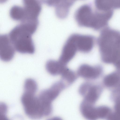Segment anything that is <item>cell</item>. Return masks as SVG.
<instances>
[{
    "label": "cell",
    "instance_id": "6da1fadb",
    "mask_svg": "<svg viewBox=\"0 0 120 120\" xmlns=\"http://www.w3.org/2000/svg\"><path fill=\"white\" fill-rule=\"evenodd\" d=\"M37 27L27 22H21L10 31L8 35L16 51L22 54L34 53L35 51L32 35Z\"/></svg>",
    "mask_w": 120,
    "mask_h": 120
},
{
    "label": "cell",
    "instance_id": "7a4b0ae2",
    "mask_svg": "<svg viewBox=\"0 0 120 120\" xmlns=\"http://www.w3.org/2000/svg\"><path fill=\"white\" fill-rule=\"evenodd\" d=\"M35 93L24 92L21 98L25 112L29 117L39 119L51 114L48 107Z\"/></svg>",
    "mask_w": 120,
    "mask_h": 120
},
{
    "label": "cell",
    "instance_id": "3957f363",
    "mask_svg": "<svg viewBox=\"0 0 120 120\" xmlns=\"http://www.w3.org/2000/svg\"><path fill=\"white\" fill-rule=\"evenodd\" d=\"M22 3L25 16L21 22L38 20V17L42 9L39 0H22Z\"/></svg>",
    "mask_w": 120,
    "mask_h": 120
},
{
    "label": "cell",
    "instance_id": "277c9868",
    "mask_svg": "<svg viewBox=\"0 0 120 120\" xmlns=\"http://www.w3.org/2000/svg\"><path fill=\"white\" fill-rule=\"evenodd\" d=\"M94 15V12L90 6L85 4L82 6L77 10L75 17L80 26L91 28Z\"/></svg>",
    "mask_w": 120,
    "mask_h": 120
},
{
    "label": "cell",
    "instance_id": "5b68a950",
    "mask_svg": "<svg viewBox=\"0 0 120 120\" xmlns=\"http://www.w3.org/2000/svg\"><path fill=\"white\" fill-rule=\"evenodd\" d=\"M78 51L72 34L68 37L64 44L58 60L63 64L67 65L74 57Z\"/></svg>",
    "mask_w": 120,
    "mask_h": 120
},
{
    "label": "cell",
    "instance_id": "8992f818",
    "mask_svg": "<svg viewBox=\"0 0 120 120\" xmlns=\"http://www.w3.org/2000/svg\"><path fill=\"white\" fill-rule=\"evenodd\" d=\"M99 88L90 82L82 83L79 88L80 95L83 98V100L94 104L98 100L99 95Z\"/></svg>",
    "mask_w": 120,
    "mask_h": 120
},
{
    "label": "cell",
    "instance_id": "52a82bcc",
    "mask_svg": "<svg viewBox=\"0 0 120 120\" xmlns=\"http://www.w3.org/2000/svg\"><path fill=\"white\" fill-rule=\"evenodd\" d=\"M16 51L8 34L0 36V56L1 60L8 62L13 57Z\"/></svg>",
    "mask_w": 120,
    "mask_h": 120
},
{
    "label": "cell",
    "instance_id": "ba28073f",
    "mask_svg": "<svg viewBox=\"0 0 120 120\" xmlns=\"http://www.w3.org/2000/svg\"><path fill=\"white\" fill-rule=\"evenodd\" d=\"M78 51L84 53L90 52L95 45V40L93 36L73 34Z\"/></svg>",
    "mask_w": 120,
    "mask_h": 120
},
{
    "label": "cell",
    "instance_id": "9c48e42d",
    "mask_svg": "<svg viewBox=\"0 0 120 120\" xmlns=\"http://www.w3.org/2000/svg\"><path fill=\"white\" fill-rule=\"evenodd\" d=\"M102 68L100 65L91 66L84 64L80 65L77 71L78 75L87 80L96 79L100 75Z\"/></svg>",
    "mask_w": 120,
    "mask_h": 120
},
{
    "label": "cell",
    "instance_id": "30bf717a",
    "mask_svg": "<svg viewBox=\"0 0 120 120\" xmlns=\"http://www.w3.org/2000/svg\"><path fill=\"white\" fill-rule=\"evenodd\" d=\"M93 104L84 100L80 104V109L82 115L86 119L89 120H95L98 118L97 108Z\"/></svg>",
    "mask_w": 120,
    "mask_h": 120
},
{
    "label": "cell",
    "instance_id": "8fae6325",
    "mask_svg": "<svg viewBox=\"0 0 120 120\" xmlns=\"http://www.w3.org/2000/svg\"><path fill=\"white\" fill-rule=\"evenodd\" d=\"M67 67L58 60H50L46 63L45 68L47 72L53 76L61 75L65 68Z\"/></svg>",
    "mask_w": 120,
    "mask_h": 120
},
{
    "label": "cell",
    "instance_id": "7c38bea8",
    "mask_svg": "<svg viewBox=\"0 0 120 120\" xmlns=\"http://www.w3.org/2000/svg\"><path fill=\"white\" fill-rule=\"evenodd\" d=\"M62 81L67 87L74 83L77 79L78 75L73 70L67 67L65 68L61 74Z\"/></svg>",
    "mask_w": 120,
    "mask_h": 120
},
{
    "label": "cell",
    "instance_id": "4fadbf2b",
    "mask_svg": "<svg viewBox=\"0 0 120 120\" xmlns=\"http://www.w3.org/2000/svg\"><path fill=\"white\" fill-rule=\"evenodd\" d=\"M9 15L13 20L21 22L23 20L25 16L23 7L17 5L13 6L10 10Z\"/></svg>",
    "mask_w": 120,
    "mask_h": 120
},
{
    "label": "cell",
    "instance_id": "5bb4252c",
    "mask_svg": "<svg viewBox=\"0 0 120 120\" xmlns=\"http://www.w3.org/2000/svg\"><path fill=\"white\" fill-rule=\"evenodd\" d=\"M95 6L98 11H107L113 10V0H95Z\"/></svg>",
    "mask_w": 120,
    "mask_h": 120
},
{
    "label": "cell",
    "instance_id": "9a60e30c",
    "mask_svg": "<svg viewBox=\"0 0 120 120\" xmlns=\"http://www.w3.org/2000/svg\"><path fill=\"white\" fill-rule=\"evenodd\" d=\"M119 76L116 73H112L106 76L104 80V82L106 86H111L117 84L120 80Z\"/></svg>",
    "mask_w": 120,
    "mask_h": 120
},
{
    "label": "cell",
    "instance_id": "2e32d148",
    "mask_svg": "<svg viewBox=\"0 0 120 120\" xmlns=\"http://www.w3.org/2000/svg\"><path fill=\"white\" fill-rule=\"evenodd\" d=\"M97 109L98 118H103L109 115L110 110L108 108L100 106L97 108Z\"/></svg>",
    "mask_w": 120,
    "mask_h": 120
},
{
    "label": "cell",
    "instance_id": "e0dca14e",
    "mask_svg": "<svg viewBox=\"0 0 120 120\" xmlns=\"http://www.w3.org/2000/svg\"><path fill=\"white\" fill-rule=\"evenodd\" d=\"M7 107L4 103H0V120L6 119V115L7 111Z\"/></svg>",
    "mask_w": 120,
    "mask_h": 120
},
{
    "label": "cell",
    "instance_id": "ac0fdd59",
    "mask_svg": "<svg viewBox=\"0 0 120 120\" xmlns=\"http://www.w3.org/2000/svg\"><path fill=\"white\" fill-rule=\"evenodd\" d=\"M43 3L50 6H55L61 0H40Z\"/></svg>",
    "mask_w": 120,
    "mask_h": 120
},
{
    "label": "cell",
    "instance_id": "d6986e66",
    "mask_svg": "<svg viewBox=\"0 0 120 120\" xmlns=\"http://www.w3.org/2000/svg\"><path fill=\"white\" fill-rule=\"evenodd\" d=\"M108 118L110 120H120V112L116 111L113 113L110 114Z\"/></svg>",
    "mask_w": 120,
    "mask_h": 120
},
{
    "label": "cell",
    "instance_id": "ffe728a7",
    "mask_svg": "<svg viewBox=\"0 0 120 120\" xmlns=\"http://www.w3.org/2000/svg\"><path fill=\"white\" fill-rule=\"evenodd\" d=\"M113 9H120V0H113Z\"/></svg>",
    "mask_w": 120,
    "mask_h": 120
},
{
    "label": "cell",
    "instance_id": "44dd1931",
    "mask_svg": "<svg viewBox=\"0 0 120 120\" xmlns=\"http://www.w3.org/2000/svg\"><path fill=\"white\" fill-rule=\"evenodd\" d=\"M8 0H0V3H3L6 2Z\"/></svg>",
    "mask_w": 120,
    "mask_h": 120
}]
</instances>
